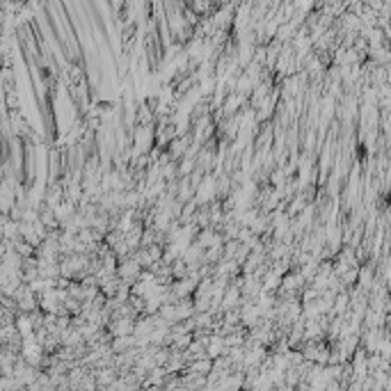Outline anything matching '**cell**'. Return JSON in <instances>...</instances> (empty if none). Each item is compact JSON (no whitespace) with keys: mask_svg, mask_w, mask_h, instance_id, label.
Returning a JSON list of instances; mask_svg holds the SVG:
<instances>
[{"mask_svg":"<svg viewBox=\"0 0 391 391\" xmlns=\"http://www.w3.org/2000/svg\"><path fill=\"white\" fill-rule=\"evenodd\" d=\"M140 272H142V268H140L138 263L133 261V258L117 261V277H119V281H124L126 286H133L135 281H138Z\"/></svg>","mask_w":391,"mask_h":391,"instance_id":"1","label":"cell"},{"mask_svg":"<svg viewBox=\"0 0 391 391\" xmlns=\"http://www.w3.org/2000/svg\"><path fill=\"white\" fill-rule=\"evenodd\" d=\"M18 327H21V332L23 334H28V332H30V318H28V316H21V318H18Z\"/></svg>","mask_w":391,"mask_h":391,"instance_id":"2","label":"cell"}]
</instances>
